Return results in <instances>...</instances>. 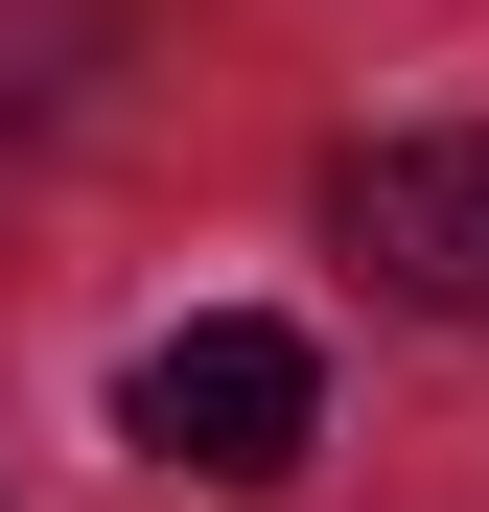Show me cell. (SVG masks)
<instances>
[{
    "mask_svg": "<svg viewBox=\"0 0 489 512\" xmlns=\"http://www.w3.org/2000/svg\"><path fill=\"white\" fill-rule=\"evenodd\" d=\"M117 443L187 466V489H280V466L326 443V350L257 326V303H210V326H163V350L117 373Z\"/></svg>",
    "mask_w": 489,
    "mask_h": 512,
    "instance_id": "obj_1",
    "label": "cell"
},
{
    "mask_svg": "<svg viewBox=\"0 0 489 512\" xmlns=\"http://www.w3.org/2000/svg\"><path fill=\"white\" fill-rule=\"evenodd\" d=\"M326 256H350L373 303H420V326H489V117L350 140V163H326Z\"/></svg>",
    "mask_w": 489,
    "mask_h": 512,
    "instance_id": "obj_2",
    "label": "cell"
},
{
    "mask_svg": "<svg viewBox=\"0 0 489 512\" xmlns=\"http://www.w3.org/2000/svg\"><path fill=\"white\" fill-rule=\"evenodd\" d=\"M94 47H117L94 0H0V163H47V140H70V94H94Z\"/></svg>",
    "mask_w": 489,
    "mask_h": 512,
    "instance_id": "obj_3",
    "label": "cell"
}]
</instances>
